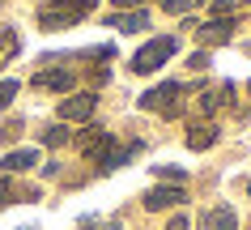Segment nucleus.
Wrapping results in <instances>:
<instances>
[{
  "label": "nucleus",
  "mask_w": 251,
  "mask_h": 230,
  "mask_svg": "<svg viewBox=\"0 0 251 230\" xmlns=\"http://www.w3.org/2000/svg\"><path fill=\"white\" fill-rule=\"evenodd\" d=\"M183 102H187V90L179 81H162V85H153V90L141 94V111H153L162 120H179L183 115Z\"/></svg>",
  "instance_id": "obj_1"
},
{
  "label": "nucleus",
  "mask_w": 251,
  "mask_h": 230,
  "mask_svg": "<svg viewBox=\"0 0 251 230\" xmlns=\"http://www.w3.org/2000/svg\"><path fill=\"white\" fill-rule=\"evenodd\" d=\"M94 4H98V0H47L39 9V26L43 30H73Z\"/></svg>",
  "instance_id": "obj_2"
},
{
  "label": "nucleus",
  "mask_w": 251,
  "mask_h": 230,
  "mask_svg": "<svg viewBox=\"0 0 251 230\" xmlns=\"http://www.w3.org/2000/svg\"><path fill=\"white\" fill-rule=\"evenodd\" d=\"M175 51H179V39H175V34H158V39H149L145 47L132 55V64H128V68H132V73H141V77H149V73H158V68L166 64Z\"/></svg>",
  "instance_id": "obj_3"
},
{
  "label": "nucleus",
  "mask_w": 251,
  "mask_h": 230,
  "mask_svg": "<svg viewBox=\"0 0 251 230\" xmlns=\"http://www.w3.org/2000/svg\"><path fill=\"white\" fill-rule=\"evenodd\" d=\"M43 64H55V60H43ZM73 85H77V73H73V64H55V68H39V73H34V90L73 94Z\"/></svg>",
  "instance_id": "obj_4"
},
{
  "label": "nucleus",
  "mask_w": 251,
  "mask_h": 230,
  "mask_svg": "<svg viewBox=\"0 0 251 230\" xmlns=\"http://www.w3.org/2000/svg\"><path fill=\"white\" fill-rule=\"evenodd\" d=\"M94 107H98V94H90V90L68 94L64 102H60V124H85L94 115Z\"/></svg>",
  "instance_id": "obj_5"
},
{
  "label": "nucleus",
  "mask_w": 251,
  "mask_h": 230,
  "mask_svg": "<svg viewBox=\"0 0 251 230\" xmlns=\"http://www.w3.org/2000/svg\"><path fill=\"white\" fill-rule=\"evenodd\" d=\"M111 145H115V136L106 132V128H94V124L77 136V149L85 153V158H90V162H102L106 153H111Z\"/></svg>",
  "instance_id": "obj_6"
},
{
  "label": "nucleus",
  "mask_w": 251,
  "mask_h": 230,
  "mask_svg": "<svg viewBox=\"0 0 251 230\" xmlns=\"http://www.w3.org/2000/svg\"><path fill=\"white\" fill-rule=\"evenodd\" d=\"M179 201H187L183 183H166V188H149L145 196H141V204H145L149 213H162V209H175Z\"/></svg>",
  "instance_id": "obj_7"
},
{
  "label": "nucleus",
  "mask_w": 251,
  "mask_h": 230,
  "mask_svg": "<svg viewBox=\"0 0 251 230\" xmlns=\"http://www.w3.org/2000/svg\"><path fill=\"white\" fill-rule=\"evenodd\" d=\"M196 39L200 47H226L234 39V17H213L209 26H196Z\"/></svg>",
  "instance_id": "obj_8"
},
{
  "label": "nucleus",
  "mask_w": 251,
  "mask_h": 230,
  "mask_svg": "<svg viewBox=\"0 0 251 230\" xmlns=\"http://www.w3.org/2000/svg\"><path fill=\"white\" fill-rule=\"evenodd\" d=\"M106 26L119 30V34H136V30H149V13L145 9H119V13L106 17Z\"/></svg>",
  "instance_id": "obj_9"
},
{
  "label": "nucleus",
  "mask_w": 251,
  "mask_h": 230,
  "mask_svg": "<svg viewBox=\"0 0 251 230\" xmlns=\"http://www.w3.org/2000/svg\"><path fill=\"white\" fill-rule=\"evenodd\" d=\"M230 102H234V85H230V81H222V85H209V90L200 94V111H204V115H213V111L230 107Z\"/></svg>",
  "instance_id": "obj_10"
},
{
  "label": "nucleus",
  "mask_w": 251,
  "mask_h": 230,
  "mask_svg": "<svg viewBox=\"0 0 251 230\" xmlns=\"http://www.w3.org/2000/svg\"><path fill=\"white\" fill-rule=\"evenodd\" d=\"M217 145V128H213L209 120H196L187 124V149H196V153H204V149Z\"/></svg>",
  "instance_id": "obj_11"
},
{
  "label": "nucleus",
  "mask_w": 251,
  "mask_h": 230,
  "mask_svg": "<svg viewBox=\"0 0 251 230\" xmlns=\"http://www.w3.org/2000/svg\"><path fill=\"white\" fill-rule=\"evenodd\" d=\"M200 230H238V217L230 204H213L209 213L200 217Z\"/></svg>",
  "instance_id": "obj_12"
},
{
  "label": "nucleus",
  "mask_w": 251,
  "mask_h": 230,
  "mask_svg": "<svg viewBox=\"0 0 251 230\" xmlns=\"http://www.w3.org/2000/svg\"><path fill=\"white\" fill-rule=\"evenodd\" d=\"M4 175H26L30 166H39V149H13V153H4Z\"/></svg>",
  "instance_id": "obj_13"
},
{
  "label": "nucleus",
  "mask_w": 251,
  "mask_h": 230,
  "mask_svg": "<svg viewBox=\"0 0 251 230\" xmlns=\"http://www.w3.org/2000/svg\"><path fill=\"white\" fill-rule=\"evenodd\" d=\"M17 51H22V34H17L13 26H4V30H0V68L9 64Z\"/></svg>",
  "instance_id": "obj_14"
},
{
  "label": "nucleus",
  "mask_w": 251,
  "mask_h": 230,
  "mask_svg": "<svg viewBox=\"0 0 251 230\" xmlns=\"http://www.w3.org/2000/svg\"><path fill=\"white\" fill-rule=\"evenodd\" d=\"M73 141V132H68L64 124H51V128H43V145L47 149H60V145H68Z\"/></svg>",
  "instance_id": "obj_15"
},
{
  "label": "nucleus",
  "mask_w": 251,
  "mask_h": 230,
  "mask_svg": "<svg viewBox=\"0 0 251 230\" xmlns=\"http://www.w3.org/2000/svg\"><path fill=\"white\" fill-rule=\"evenodd\" d=\"M243 9H251V0H213V13L217 17H234Z\"/></svg>",
  "instance_id": "obj_16"
},
{
  "label": "nucleus",
  "mask_w": 251,
  "mask_h": 230,
  "mask_svg": "<svg viewBox=\"0 0 251 230\" xmlns=\"http://www.w3.org/2000/svg\"><path fill=\"white\" fill-rule=\"evenodd\" d=\"M204 0H162V9L166 13H175V17H183V13H192V9H200Z\"/></svg>",
  "instance_id": "obj_17"
},
{
  "label": "nucleus",
  "mask_w": 251,
  "mask_h": 230,
  "mask_svg": "<svg viewBox=\"0 0 251 230\" xmlns=\"http://www.w3.org/2000/svg\"><path fill=\"white\" fill-rule=\"evenodd\" d=\"M153 175H158V179H166V183H183V179H187V171H179V166H153Z\"/></svg>",
  "instance_id": "obj_18"
},
{
  "label": "nucleus",
  "mask_w": 251,
  "mask_h": 230,
  "mask_svg": "<svg viewBox=\"0 0 251 230\" xmlns=\"http://www.w3.org/2000/svg\"><path fill=\"white\" fill-rule=\"evenodd\" d=\"M13 98H17V81H9V77H4V81H0V111L9 107Z\"/></svg>",
  "instance_id": "obj_19"
},
{
  "label": "nucleus",
  "mask_w": 251,
  "mask_h": 230,
  "mask_svg": "<svg viewBox=\"0 0 251 230\" xmlns=\"http://www.w3.org/2000/svg\"><path fill=\"white\" fill-rule=\"evenodd\" d=\"M166 230H192V222H187V213H175L171 222H166Z\"/></svg>",
  "instance_id": "obj_20"
},
{
  "label": "nucleus",
  "mask_w": 251,
  "mask_h": 230,
  "mask_svg": "<svg viewBox=\"0 0 251 230\" xmlns=\"http://www.w3.org/2000/svg\"><path fill=\"white\" fill-rule=\"evenodd\" d=\"M187 68H196V73H200V68H209V55H204V51H196L192 60H187Z\"/></svg>",
  "instance_id": "obj_21"
},
{
  "label": "nucleus",
  "mask_w": 251,
  "mask_h": 230,
  "mask_svg": "<svg viewBox=\"0 0 251 230\" xmlns=\"http://www.w3.org/2000/svg\"><path fill=\"white\" fill-rule=\"evenodd\" d=\"M17 132H22V124H4V128H0V141H13Z\"/></svg>",
  "instance_id": "obj_22"
},
{
  "label": "nucleus",
  "mask_w": 251,
  "mask_h": 230,
  "mask_svg": "<svg viewBox=\"0 0 251 230\" xmlns=\"http://www.w3.org/2000/svg\"><path fill=\"white\" fill-rule=\"evenodd\" d=\"M90 230H124L119 222H90Z\"/></svg>",
  "instance_id": "obj_23"
},
{
  "label": "nucleus",
  "mask_w": 251,
  "mask_h": 230,
  "mask_svg": "<svg viewBox=\"0 0 251 230\" xmlns=\"http://www.w3.org/2000/svg\"><path fill=\"white\" fill-rule=\"evenodd\" d=\"M145 0H115V9H141Z\"/></svg>",
  "instance_id": "obj_24"
},
{
  "label": "nucleus",
  "mask_w": 251,
  "mask_h": 230,
  "mask_svg": "<svg viewBox=\"0 0 251 230\" xmlns=\"http://www.w3.org/2000/svg\"><path fill=\"white\" fill-rule=\"evenodd\" d=\"M247 196H251V188H247Z\"/></svg>",
  "instance_id": "obj_25"
},
{
  "label": "nucleus",
  "mask_w": 251,
  "mask_h": 230,
  "mask_svg": "<svg viewBox=\"0 0 251 230\" xmlns=\"http://www.w3.org/2000/svg\"><path fill=\"white\" fill-rule=\"evenodd\" d=\"M247 90H251V81H247Z\"/></svg>",
  "instance_id": "obj_26"
},
{
  "label": "nucleus",
  "mask_w": 251,
  "mask_h": 230,
  "mask_svg": "<svg viewBox=\"0 0 251 230\" xmlns=\"http://www.w3.org/2000/svg\"><path fill=\"white\" fill-rule=\"evenodd\" d=\"M0 4H4V0H0Z\"/></svg>",
  "instance_id": "obj_27"
}]
</instances>
